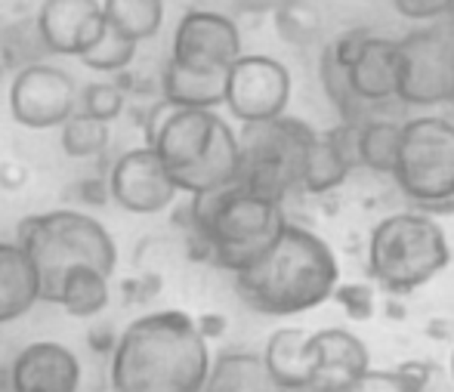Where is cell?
<instances>
[{"label": "cell", "mask_w": 454, "mask_h": 392, "mask_svg": "<svg viewBox=\"0 0 454 392\" xmlns=\"http://www.w3.org/2000/svg\"><path fill=\"white\" fill-rule=\"evenodd\" d=\"M207 337L198 318L164 310L127 325L112 349L114 392H204L210 377Z\"/></svg>", "instance_id": "6da1fadb"}, {"label": "cell", "mask_w": 454, "mask_h": 392, "mask_svg": "<svg viewBox=\"0 0 454 392\" xmlns=\"http://www.w3.org/2000/svg\"><path fill=\"white\" fill-rule=\"evenodd\" d=\"M232 278L245 306L260 315L287 318L334 300L340 266L325 238L306 226L287 223L272 247Z\"/></svg>", "instance_id": "7a4b0ae2"}, {"label": "cell", "mask_w": 454, "mask_h": 392, "mask_svg": "<svg viewBox=\"0 0 454 392\" xmlns=\"http://www.w3.org/2000/svg\"><path fill=\"white\" fill-rule=\"evenodd\" d=\"M287 223L285 204L247 189L245 183L192 195L185 208V232L195 256L229 275L254 266Z\"/></svg>", "instance_id": "3957f363"}, {"label": "cell", "mask_w": 454, "mask_h": 392, "mask_svg": "<svg viewBox=\"0 0 454 392\" xmlns=\"http://www.w3.org/2000/svg\"><path fill=\"white\" fill-rule=\"evenodd\" d=\"M16 241L28 250L41 275L43 303L59 300L62 278L72 266H96L112 278L118 266V247L99 220L81 210H50L25 216L16 226Z\"/></svg>", "instance_id": "277c9868"}, {"label": "cell", "mask_w": 454, "mask_h": 392, "mask_svg": "<svg viewBox=\"0 0 454 392\" xmlns=\"http://www.w3.org/2000/svg\"><path fill=\"white\" fill-rule=\"evenodd\" d=\"M368 272L393 297H408L451 263V247L436 216L424 210L389 214L368 235Z\"/></svg>", "instance_id": "5b68a950"}, {"label": "cell", "mask_w": 454, "mask_h": 392, "mask_svg": "<svg viewBox=\"0 0 454 392\" xmlns=\"http://www.w3.org/2000/svg\"><path fill=\"white\" fill-rule=\"evenodd\" d=\"M318 133L306 121L281 114L272 121L241 124V179L247 189L285 204L300 192L303 161Z\"/></svg>", "instance_id": "8992f818"}, {"label": "cell", "mask_w": 454, "mask_h": 392, "mask_svg": "<svg viewBox=\"0 0 454 392\" xmlns=\"http://www.w3.org/2000/svg\"><path fill=\"white\" fill-rule=\"evenodd\" d=\"M393 179L418 210L449 201L454 195V121L442 114L405 121Z\"/></svg>", "instance_id": "52a82bcc"}, {"label": "cell", "mask_w": 454, "mask_h": 392, "mask_svg": "<svg viewBox=\"0 0 454 392\" xmlns=\"http://www.w3.org/2000/svg\"><path fill=\"white\" fill-rule=\"evenodd\" d=\"M395 102L408 108H436L454 102V28L442 22L418 25L399 37V90Z\"/></svg>", "instance_id": "ba28073f"}, {"label": "cell", "mask_w": 454, "mask_h": 392, "mask_svg": "<svg viewBox=\"0 0 454 392\" xmlns=\"http://www.w3.org/2000/svg\"><path fill=\"white\" fill-rule=\"evenodd\" d=\"M291 102V72L263 53H241L229 68L226 108L241 124L281 118Z\"/></svg>", "instance_id": "9c48e42d"}, {"label": "cell", "mask_w": 454, "mask_h": 392, "mask_svg": "<svg viewBox=\"0 0 454 392\" xmlns=\"http://www.w3.org/2000/svg\"><path fill=\"white\" fill-rule=\"evenodd\" d=\"M78 90L68 72L50 62H31L16 68L10 83V114L19 127L50 130L62 127L78 112Z\"/></svg>", "instance_id": "30bf717a"}, {"label": "cell", "mask_w": 454, "mask_h": 392, "mask_svg": "<svg viewBox=\"0 0 454 392\" xmlns=\"http://www.w3.org/2000/svg\"><path fill=\"white\" fill-rule=\"evenodd\" d=\"M108 195L118 208L127 214H161L180 195V185L174 183L170 170L152 145H139V149L124 152L112 164L108 173Z\"/></svg>", "instance_id": "8fae6325"}, {"label": "cell", "mask_w": 454, "mask_h": 392, "mask_svg": "<svg viewBox=\"0 0 454 392\" xmlns=\"http://www.w3.org/2000/svg\"><path fill=\"white\" fill-rule=\"evenodd\" d=\"M241 56V31L235 19L216 10H189L174 31L170 59L198 72H229Z\"/></svg>", "instance_id": "7c38bea8"}, {"label": "cell", "mask_w": 454, "mask_h": 392, "mask_svg": "<svg viewBox=\"0 0 454 392\" xmlns=\"http://www.w3.org/2000/svg\"><path fill=\"white\" fill-rule=\"evenodd\" d=\"M316 371L309 392H353L371 371L368 346L343 327H325L309 337Z\"/></svg>", "instance_id": "4fadbf2b"}, {"label": "cell", "mask_w": 454, "mask_h": 392, "mask_svg": "<svg viewBox=\"0 0 454 392\" xmlns=\"http://www.w3.org/2000/svg\"><path fill=\"white\" fill-rule=\"evenodd\" d=\"M35 19L53 56L87 53L106 31V12L99 0H43Z\"/></svg>", "instance_id": "5bb4252c"}, {"label": "cell", "mask_w": 454, "mask_h": 392, "mask_svg": "<svg viewBox=\"0 0 454 392\" xmlns=\"http://www.w3.org/2000/svg\"><path fill=\"white\" fill-rule=\"evenodd\" d=\"M220 121L223 118L216 114V108L176 106L145 145H152V149L158 152V158L164 161V167H168L170 173H176V170H183V167L195 164V161L210 149Z\"/></svg>", "instance_id": "9a60e30c"}, {"label": "cell", "mask_w": 454, "mask_h": 392, "mask_svg": "<svg viewBox=\"0 0 454 392\" xmlns=\"http://www.w3.org/2000/svg\"><path fill=\"white\" fill-rule=\"evenodd\" d=\"M10 380L16 392H78L81 365L68 346L41 340L12 358Z\"/></svg>", "instance_id": "2e32d148"}, {"label": "cell", "mask_w": 454, "mask_h": 392, "mask_svg": "<svg viewBox=\"0 0 454 392\" xmlns=\"http://www.w3.org/2000/svg\"><path fill=\"white\" fill-rule=\"evenodd\" d=\"M174 183L180 185V192L185 195H204V192H216L235 185L241 179V143L239 133L220 121L216 127V137L210 143V149L204 152L195 164L183 167V170L170 173Z\"/></svg>", "instance_id": "e0dca14e"}, {"label": "cell", "mask_w": 454, "mask_h": 392, "mask_svg": "<svg viewBox=\"0 0 454 392\" xmlns=\"http://www.w3.org/2000/svg\"><path fill=\"white\" fill-rule=\"evenodd\" d=\"M349 83L364 106L393 102L399 90V37L371 35L359 59L349 66Z\"/></svg>", "instance_id": "ac0fdd59"}, {"label": "cell", "mask_w": 454, "mask_h": 392, "mask_svg": "<svg viewBox=\"0 0 454 392\" xmlns=\"http://www.w3.org/2000/svg\"><path fill=\"white\" fill-rule=\"evenodd\" d=\"M41 275L19 241H0V325L22 318L41 303Z\"/></svg>", "instance_id": "d6986e66"}, {"label": "cell", "mask_w": 454, "mask_h": 392, "mask_svg": "<svg viewBox=\"0 0 454 392\" xmlns=\"http://www.w3.org/2000/svg\"><path fill=\"white\" fill-rule=\"evenodd\" d=\"M309 337L312 333H306L303 327H278L266 340L263 358L281 392H309L312 371H316Z\"/></svg>", "instance_id": "ffe728a7"}, {"label": "cell", "mask_w": 454, "mask_h": 392, "mask_svg": "<svg viewBox=\"0 0 454 392\" xmlns=\"http://www.w3.org/2000/svg\"><path fill=\"white\" fill-rule=\"evenodd\" d=\"M229 72H198L168 59L161 74V96L183 108H220L226 106Z\"/></svg>", "instance_id": "44dd1931"}, {"label": "cell", "mask_w": 454, "mask_h": 392, "mask_svg": "<svg viewBox=\"0 0 454 392\" xmlns=\"http://www.w3.org/2000/svg\"><path fill=\"white\" fill-rule=\"evenodd\" d=\"M204 392H281L270 365L257 352L229 349L220 352L210 365L207 389Z\"/></svg>", "instance_id": "7402d4cb"}, {"label": "cell", "mask_w": 454, "mask_h": 392, "mask_svg": "<svg viewBox=\"0 0 454 392\" xmlns=\"http://www.w3.org/2000/svg\"><path fill=\"white\" fill-rule=\"evenodd\" d=\"M349 173H353V167L340 155L334 139H331L328 133H318L316 143L306 152L300 192H303V195H328V192L340 189V185L347 183Z\"/></svg>", "instance_id": "603a6c76"}, {"label": "cell", "mask_w": 454, "mask_h": 392, "mask_svg": "<svg viewBox=\"0 0 454 392\" xmlns=\"http://www.w3.org/2000/svg\"><path fill=\"white\" fill-rule=\"evenodd\" d=\"M56 306H62L74 318L99 315L108 306V275L96 266H72L62 278Z\"/></svg>", "instance_id": "cb8c5ba5"}, {"label": "cell", "mask_w": 454, "mask_h": 392, "mask_svg": "<svg viewBox=\"0 0 454 392\" xmlns=\"http://www.w3.org/2000/svg\"><path fill=\"white\" fill-rule=\"evenodd\" d=\"M402 130L405 124L393 118H364L359 130V158L362 167H368L371 173H383L393 176L395 164H399V149H402Z\"/></svg>", "instance_id": "d4e9b609"}, {"label": "cell", "mask_w": 454, "mask_h": 392, "mask_svg": "<svg viewBox=\"0 0 454 392\" xmlns=\"http://www.w3.org/2000/svg\"><path fill=\"white\" fill-rule=\"evenodd\" d=\"M102 12L106 25L143 43L161 31L164 0H102Z\"/></svg>", "instance_id": "484cf974"}, {"label": "cell", "mask_w": 454, "mask_h": 392, "mask_svg": "<svg viewBox=\"0 0 454 392\" xmlns=\"http://www.w3.org/2000/svg\"><path fill=\"white\" fill-rule=\"evenodd\" d=\"M318 81H322V90L331 102L337 106V112L343 114V121H364L371 118L364 102L356 96L353 83H349V68L340 66L331 53V47L325 43L322 56H318Z\"/></svg>", "instance_id": "4316f807"}, {"label": "cell", "mask_w": 454, "mask_h": 392, "mask_svg": "<svg viewBox=\"0 0 454 392\" xmlns=\"http://www.w3.org/2000/svg\"><path fill=\"white\" fill-rule=\"evenodd\" d=\"M62 152L68 158H96L106 152L108 145V121H99L87 112H74L72 118L62 124Z\"/></svg>", "instance_id": "83f0119b"}, {"label": "cell", "mask_w": 454, "mask_h": 392, "mask_svg": "<svg viewBox=\"0 0 454 392\" xmlns=\"http://www.w3.org/2000/svg\"><path fill=\"white\" fill-rule=\"evenodd\" d=\"M137 50H139V41H133V37L114 31L112 25H106V31L96 37L93 47L87 50V53H81L78 59L84 62L87 68H93V72L112 74V72H124L133 62V56H137Z\"/></svg>", "instance_id": "f1b7e54d"}, {"label": "cell", "mask_w": 454, "mask_h": 392, "mask_svg": "<svg viewBox=\"0 0 454 392\" xmlns=\"http://www.w3.org/2000/svg\"><path fill=\"white\" fill-rule=\"evenodd\" d=\"M272 16L281 41L294 43V47H309L322 31V19L309 0H285Z\"/></svg>", "instance_id": "f546056e"}, {"label": "cell", "mask_w": 454, "mask_h": 392, "mask_svg": "<svg viewBox=\"0 0 454 392\" xmlns=\"http://www.w3.org/2000/svg\"><path fill=\"white\" fill-rule=\"evenodd\" d=\"M124 90L118 83H87L78 99V108L99 121H114L124 112Z\"/></svg>", "instance_id": "4dcf8cb0"}, {"label": "cell", "mask_w": 454, "mask_h": 392, "mask_svg": "<svg viewBox=\"0 0 454 392\" xmlns=\"http://www.w3.org/2000/svg\"><path fill=\"white\" fill-rule=\"evenodd\" d=\"M389 4L402 19L414 25L445 22L449 16H454V0H389Z\"/></svg>", "instance_id": "1f68e13d"}, {"label": "cell", "mask_w": 454, "mask_h": 392, "mask_svg": "<svg viewBox=\"0 0 454 392\" xmlns=\"http://www.w3.org/2000/svg\"><path fill=\"white\" fill-rule=\"evenodd\" d=\"M334 300L343 306V312L353 321H368L377 310V294L371 285H362V281H353V285H337Z\"/></svg>", "instance_id": "d6a6232c"}, {"label": "cell", "mask_w": 454, "mask_h": 392, "mask_svg": "<svg viewBox=\"0 0 454 392\" xmlns=\"http://www.w3.org/2000/svg\"><path fill=\"white\" fill-rule=\"evenodd\" d=\"M371 35H374L371 28H347L343 35H337L334 41L328 43V47H331V53H334V59L340 62V66L349 68L356 59H359L362 47L368 43Z\"/></svg>", "instance_id": "836d02e7"}, {"label": "cell", "mask_w": 454, "mask_h": 392, "mask_svg": "<svg viewBox=\"0 0 454 392\" xmlns=\"http://www.w3.org/2000/svg\"><path fill=\"white\" fill-rule=\"evenodd\" d=\"M433 365H427V362H405V365H399V368L393 371L395 374V380L402 383V389L405 392H424L427 389V383L433 380Z\"/></svg>", "instance_id": "e575fe53"}, {"label": "cell", "mask_w": 454, "mask_h": 392, "mask_svg": "<svg viewBox=\"0 0 454 392\" xmlns=\"http://www.w3.org/2000/svg\"><path fill=\"white\" fill-rule=\"evenodd\" d=\"M28 183V167L16 158L0 161V189L4 192H19L22 185Z\"/></svg>", "instance_id": "d590c367"}, {"label": "cell", "mask_w": 454, "mask_h": 392, "mask_svg": "<svg viewBox=\"0 0 454 392\" xmlns=\"http://www.w3.org/2000/svg\"><path fill=\"white\" fill-rule=\"evenodd\" d=\"M198 327H201V333L204 337H220L223 331H226V318H223V315H201V318H198Z\"/></svg>", "instance_id": "8d00e7d4"}, {"label": "cell", "mask_w": 454, "mask_h": 392, "mask_svg": "<svg viewBox=\"0 0 454 392\" xmlns=\"http://www.w3.org/2000/svg\"><path fill=\"white\" fill-rule=\"evenodd\" d=\"M118 340L112 337V327H102L99 333H90V346L96 352H112Z\"/></svg>", "instance_id": "74e56055"}, {"label": "cell", "mask_w": 454, "mask_h": 392, "mask_svg": "<svg viewBox=\"0 0 454 392\" xmlns=\"http://www.w3.org/2000/svg\"><path fill=\"white\" fill-rule=\"evenodd\" d=\"M0 392H16L10 380V368H0Z\"/></svg>", "instance_id": "f35d334b"}, {"label": "cell", "mask_w": 454, "mask_h": 392, "mask_svg": "<svg viewBox=\"0 0 454 392\" xmlns=\"http://www.w3.org/2000/svg\"><path fill=\"white\" fill-rule=\"evenodd\" d=\"M451 380H454V349H451Z\"/></svg>", "instance_id": "ab89813d"}, {"label": "cell", "mask_w": 454, "mask_h": 392, "mask_svg": "<svg viewBox=\"0 0 454 392\" xmlns=\"http://www.w3.org/2000/svg\"><path fill=\"white\" fill-rule=\"evenodd\" d=\"M239 4H245V0H239Z\"/></svg>", "instance_id": "60d3db41"}]
</instances>
